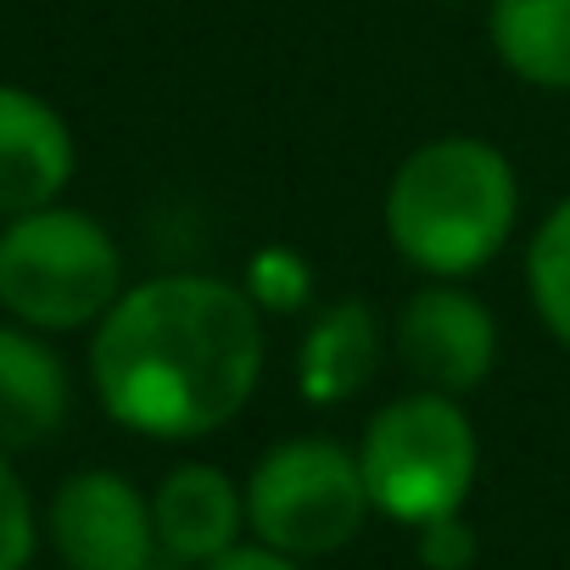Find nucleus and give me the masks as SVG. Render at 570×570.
<instances>
[{
    "instance_id": "nucleus-6",
    "label": "nucleus",
    "mask_w": 570,
    "mask_h": 570,
    "mask_svg": "<svg viewBox=\"0 0 570 570\" xmlns=\"http://www.w3.org/2000/svg\"><path fill=\"white\" fill-rule=\"evenodd\" d=\"M40 525L62 570H151V559L163 553L151 492L107 464L62 475Z\"/></svg>"
},
{
    "instance_id": "nucleus-16",
    "label": "nucleus",
    "mask_w": 570,
    "mask_h": 570,
    "mask_svg": "<svg viewBox=\"0 0 570 570\" xmlns=\"http://www.w3.org/2000/svg\"><path fill=\"white\" fill-rule=\"evenodd\" d=\"M414 553L425 570H470L481 559V531L459 514H442V520H425L414 525Z\"/></svg>"
},
{
    "instance_id": "nucleus-15",
    "label": "nucleus",
    "mask_w": 570,
    "mask_h": 570,
    "mask_svg": "<svg viewBox=\"0 0 570 570\" xmlns=\"http://www.w3.org/2000/svg\"><path fill=\"white\" fill-rule=\"evenodd\" d=\"M40 509L12 459H0V570H29L40 548Z\"/></svg>"
},
{
    "instance_id": "nucleus-5",
    "label": "nucleus",
    "mask_w": 570,
    "mask_h": 570,
    "mask_svg": "<svg viewBox=\"0 0 570 570\" xmlns=\"http://www.w3.org/2000/svg\"><path fill=\"white\" fill-rule=\"evenodd\" d=\"M240 487L252 542L303 564L353 548L375 514L358 448L336 436H279L252 459Z\"/></svg>"
},
{
    "instance_id": "nucleus-8",
    "label": "nucleus",
    "mask_w": 570,
    "mask_h": 570,
    "mask_svg": "<svg viewBox=\"0 0 570 570\" xmlns=\"http://www.w3.org/2000/svg\"><path fill=\"white\" fill-rule=\"evenodd\" d=\"M79 174L73 124L29 85L0 79V218L62 202Z\"/></svg>"
},
{
    "instance_id": "nucleus-7",
    "label": "nucleus",
    "mask_w": 570,
    "mask_h": 570,
    "mask_svg": "<svg viewBox=\"0 0 570 570\" xmlns=\"http://www.w3.org/2000/svg\"><path fill=\"white\" fill-rule=\"evenodd\" d=\"M392 347L414 386L470 397L498 370V320L464 279H425L397 308Z\"/></svg>"
},
{
    "instance_id": "nucleus-14",
    "label": "nucleus",
    "mask_w": 570,
    "mask_h": 570,
    "mask_svg": "<svg viewBox=\"0 0 570 570\" xmlns=\"http://www.w3.org/2000/svg\"><path fill=\"white\" fill-rule=\"evenodd\" d=\"M240 285H246V297H252L268 320H274V314H303V308L314 303V268H308V257H303L297 246H257V252L246 257Z\"/></svg>"
},
{
    "instance_id": "nucleus-13",
    "label": "nucleus",
    "mask_w": 570,
    "mask_h": 570,
    "mask_svg": "<svg viewBox=\"0 0 570 570\" xmlns=\"http://www.w3.org/2000/svg\"><path fill=\"white\" fill-rule=\"evenodd\" d=\"M525 297L542 331L570 353V196H559L525 240Z\"/></svg>"
},
{
    "instance_id": "nucleus-11",
    "label": "nucleus",
    "mask_w": 570,
    "mask_h": 570,
    "mask_svg": "<svg viewBox=\"0 0 570 570\" xmlns=\"http://www.w3.org/2000/svg\"><path fill=\"white\" fill-rule=\"evenodd\" d=\"M73 414V375L51 336L0 320V459L46 448Z\"/></svg>"
},
{
    "instance_id": "nucleus-3",
    "label": "nucleus",
    "mask_w": 570,
    "mask_h": 570,
    "mask_svg": "<svg viewBox=\"0 0 570 570\" xmlns=\"http://www.w3.org/2000/svg\"><path fill=\"white\" fill-rule=\"evenodd\" d=\"M124 285L118 235L73 202H46L0 224V314L40 336L96 331Z\"/></svg>"
},
{
    "instance_id": "nucleus-17",
    "label": "nucleus",
    "mask_w": 570,
    "mask_h": 570,
    "mask_svg": "<svg viewBox=\"0 0 570 570\" xmlns=\"http://www.w3.org/2000/svg\"><path fill=\"white\" fill-rule=\"evenodd\" d=\"M202 570H308V564L292 559V553H274V548H263V542H240V548H229L224 559H213V564H202Z\"/></svg>"
},
{
    "instance_id": "nucleus-2",
    "label": "nucleus",
    "mask_w": 570,
    "mask_h": 570,
    "mask_svg": "<svg viewBox=\"0 0 570 570\" xmlns=\"http://www.w3.org/2000/svg\"><path fill=\"white\" fill-rule=\"evenodd\" d=\"M520 224V174L481 135H436L414 146L381 196L386 246L420 279H475Z\"/></svg>"
},
{
    "instance_id": "nucleus-10",
    "label": "nucleus",
    "mask_w": 570,
    "mask_h": 570,
    "mask_svg": "<svg viewBox=\"0 0 570 570\" xmlns=\"http://www.w3.org/2000/svg\"><path fill=\"white\" fill-rule=\"evenodd\" d=\"M151 520H157V548L190 570L224 559L229 548H240L246 531V487L218 470V464H174L157 487H151Z\"/></svg>"
},
{
    "instance_id": "nucleus-9",
    "label": "nucleus",
    "mask_w": 570,
    "mask_h": 570,
    "mask_svg": "<svg viewBox=\"0 0 570 570\" xmlns=\"http://www.w3.org/2000/svg\"><path fill=\"white\" fill-rule=\"evenodd\" d=\"M386 358V320L375 314L370 297H336L325 308L308 314L303 336H297V397L314 409H342L358 392H370V381L381 375Z\"/></svg>"
},
{
    "instance_id": "nucleus-12",
    "label": "nucleus",
    "mask_w": 570,
    "mask_h": 570,
    "mask_svg": "<svg viewBox=\"0 0 570 570\" xmlns=\"http://www.w3.org/2000/svg\"><path fill=\"white\" fill-rule=\"evenodd\" d=\"M487 46L525 90L570 96V0H487Z\"/></svg>"
},
{
    "instance_id": "nucleus-1",
    "label": "nucleus",
    "mask_w": 570,
    "mask_h": 570,
    "mask_svg": "<svg viewBox=\"0 0 570 570\" xmlns=\"http://www.w3.org/2000/svg\"><path fill=\"white\" fill-rule=\"evenodd\" d=\"M268 314L240 279L168 268L129 279L90 331V392L146 442H202L246 414L268 364Z\"/></svg>"
},
{
    "instance_id": "nucleus-4",
    "label": "nucleus",
    "mask_w": 570,
    "mask_h": 570,
    "mask_svg": "<svg viewBox=\"0 0 570 570\" xmlns=\"http://www.w3.org/2000/svg\"><path fill=\"white\" fill-rule=\"evenodd\" d=\"M353 448H358L375 514L409 531L425 520L459 514L481 481V431L464 397H448V392L414 386L381 403L364 420V436Z\"/></svg>"
}]
</instances>
